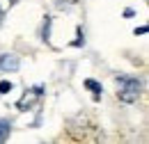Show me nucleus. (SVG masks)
Here are the masks:
<instances>
[{"label": "nucleus", "instance_id": "5", "mask_svg": "<svg viewBox=\"0 0 149 144\" xmlns=\"http://www.w3.org/2000/svg\"><path fill=\"white\" fill-rule=\"evenodd\" d=\"M85 87H87V89H92V94H94V98H96V101L101 98V85H99L96 80H92V78H90V80H85Z\"/></svg>", "mask_w": 149, "mask_h": 144}, {"label": "nucleus", "instance_id": "6", "mask_svg": "<svg viewBox=\"0 0 149 144\" xmlns=\"http://www.w3.org/2000/svg\"><path fill=\"white\" fill-rule=\"evenodd\" d=\"M12 91V82H0V94H7Z\"/></svg>", "mask_w": 149, "mask_h": 144}, {"label": "nucleus", "instance_id": "7", "mask_svg": "<svg viewBox=\"0 0 149 144\" xmlns=\"http://www.w3.org/2000/svg\"><path fill=\"white\" fill-rule=\"evenodd\" d=\"M9 2H16V0H9Z\"/></svg>", "mask_w": 149, "mask_h": 144}, {"label": "nucleus", "instance_id": "3", "mask_svg": "<svg viewBox=\"0 0 149 144\" xmlns=\"http://www.w3.org/2000/svg\"><path fill=\"white\" fill-rule=\"evenodd\" d=\"M0 71H19L16 55H0Z\"/></svg>", "mask_w": 149, "mask_h": 144}, {"label": "nucleus", "instance_id": "1", "mask_svg": "<svg viewBox=\"0 0 149 144\" xmlns=\"http://www.w3.org/2000/svg\"><path fill=\"white\" fill-rule=\"evenodd\" d=\"M142 91V82L138 78H131V75H119L117 78V94L124 103H133Z\"/></svg>", "mask_w": 149, "mask_h": 144}, {"label": "nucleus", "instance_id": "2", "mask_svg": "<svg viewBox=\"0 0 149 144\" xmlns=\"http://www.w3.org/2000/svg\"><path fill=\"white\" fill-rule=\"evenodd\" d=\"M41 87H35V89H30V91H25L23 94V98L19 101V110H28V108H32L35 105V98L37 96H41Z\"/></svg>", "mask_w": 149, "mask_h": 144}, {"label": "nucleus", "instance_id": "4", "mask_svg": "<svg viewBox=\"0 0 149 144\" xmlns=\"http://www.w3.org/2000/svg\"><path fill=\"white\" fill-rule=\"evenodd\" d=\"M9 130H12L9 119H0V142H5V140L9 137Z\"/></svg>", "mask_w": 149, "mask_h": 144}]
</instances>
